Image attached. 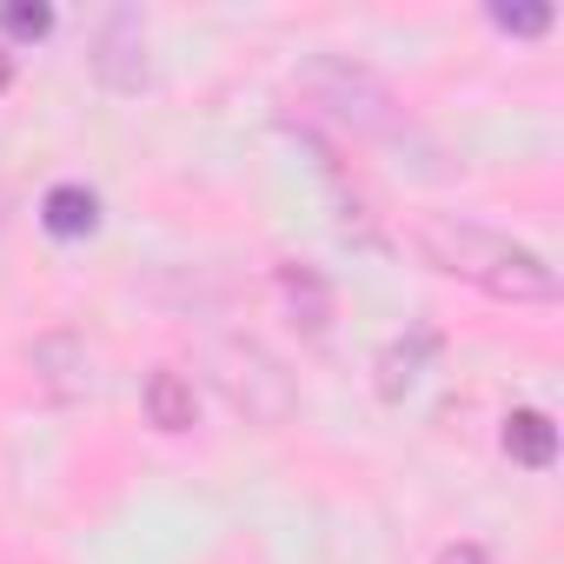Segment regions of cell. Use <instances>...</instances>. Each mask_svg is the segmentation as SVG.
I'll use <instances>...</instances> for the list:
<instances>
[{"mask_svg": "<svg viewBox=\"0 0 564 564\" xmlns=\"http://www.w3.org/2000/svg\"><path fill=\"white\" fill-rule=\"evenodd\" d=\"M419 252L465 279V286L491 293V300H511V306H551L557 300V272L544 252L518 246L511 232H491L478 219H419Z\"/></svg>", "mask_w": 564, "mask_h": 564, "instance_id": "obj_1", "label": "cell"}, {"mask_svg": "<svg viewBox=\"0 0 564 564\" xmlns=\"http://www.w3.org/2000/svg\"><path fill=\"white\" fill-rule=\"evenodd\" d=\"M300 87L346 127L359 133H399V100L386 94V80L372 67H352V61H313L300 74Z\"/></svg>", "mask_w": 564, "mask_h": 564, "instance_id": "obj_2", "label": "cell"}, {"mask_svg": "<svg viewBox=\"0 0 564 564\" xmlns=\"http://www.w3.org/2000/svg\"><path fill=\"white\" fill-rule=\"evenodd\" d=\"M87 67L100 87L113 94H140L147 87V21L133 8H107L87 34Z\"/></svg>", "mask_w": 564, "mask_h": 564, "instance_id": "obj_3", "label": "cell"}, {"mask_svg": "<svg viewBox=\"0 0 564 564\" xmlns=\"http://www.w3.org/2000/svg\"><path fill=\"white\" fill-rule=\"evenodd\" d=\"M432 359H438V333L412 326L405 339H392V346H386V359H379V392L399 405V399H405V392L425 379V366H432Z\"/></svg>", "mask_w": 564, "mask_h": 564, "instance_id": "obj_4", "label": "cell"}, {"mask_svg": "<svg viewBox=\"0 0 564 564\" xmlns=\"http://www.w3.org/2000/svg\"><path fill=\"white\" fill-rule=\"evenodd\" d=\"M279 293H286V306L300 313L306 333H326V319H333V293H326V279H319L313 265H279Z\"/></svg>", "mask_w": 564, "mask_h": 564, "instance_id": "obj_5", "label": "cell"}, {"mask_svg": "<svg viewBox=\"0 0 564 564\" xmlns=\"http://www.w3.org/2000/svg\"><path fill=\"white\" fill-rule=\"evenodd\" d=\"M505 452H511L518 465L544 471V465H551V452H557L551 419H544V412H511V419H505Z\"/></svg>", "mask_w": 564, "mask_h": 564, "instance_id": "obj_6", "label": "cell"}, {"mask_svg": "<svg viewBox=\"0 0 564 564\" xmlns=\"http://www.w3.org/2000/svg\"><path fill=\"white\" fill-rule=\"evenodd\" d=\"M147 419H153L160 432H186V425H193V386H186L180 372H153V379H147Z\"/></svg>", "mask_w": 564, "mask_h": 564, "instance_id": "obj_7", "label": "cell"}, {"mask_svg": "<svg viewBox=\"0 0 564 564\" xmlns=\"http://www.w3.org/2000/svg\"><path fill=\"white\" fill-rule=\"evenodd\" d=\"M94 213H100V206H94V193H87V186H54L41 219H47V232H54V239H80V232H94Z\"/></svg>", "mask_w": 564, "mask_h": 564, "instance_id": "obj_8", "label": "cell"}, {"mask_svg": "<svg viewBox=\"0 0 564 564\" xmlns=\"http://www.w3.org/2000/svg\"><path fill=\"white\" fill-rule=\"evenodd\" d=\"M491 21H498L505 34H544V28H551V8H498Z\"/></svg>", "mask_w": 564, "mask_h": 564, "instance_id": "obj_9", "label": "cell"}, {"mask_svg": "<svg viewBox=\"0 0 564 564\" xmlns=\"http://www.w3.org/2000/svg\"><path fill=\"white\" fill-rule=\"evenodd\" d=\"M0 21H8V34H34V41L54 28V14H47V8H8Z\"/></svg>", "mask_w": 564, "mask_h": 564, "instance_id": "obj_10", "label": "cell"}, {"mask_svg": "<svg viewBox=\"0 0 564 564\" xmlns=\"http://www.w3.org/2000/svg\"><path fill=\"white\" fill-rule=\"evenodd\" d=\"M438 564H485V551H478V544H452Z\"/></svg>", "mask_w": 564, "mask_h": 564, "instance_id": "obj_11", "label": "cell"}, {"mask_svg": "<svg viewBox=\"0 0 564 564\" xmlns=\"http://www.w3.org/2000/svg\"><path fill=\"white\" fill-rule=\"evenodd\" d=\"M8 80H14V61H8V47H0V94H8Z\"/></svg>", "mask_w": 564, "mask_h": 564, "instance_id": "obj_12", "label": "cell"}]
</instances>
